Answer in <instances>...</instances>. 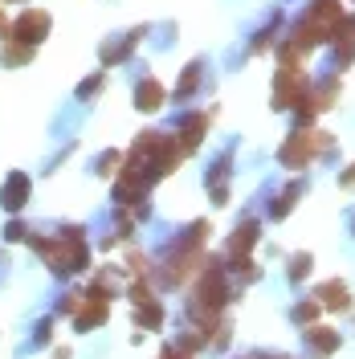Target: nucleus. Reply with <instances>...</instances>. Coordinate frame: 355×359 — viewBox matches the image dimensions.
<instances>
[{"mask_svg":"<svg viewBox=\"0 0 355 359\" xmlns=\"http://www.w3.org/2000/svg\"><path fill=\"white\" fill-rule=\"evenodd\" d=\"M331 147H335L331 135H323V131H294L286 143H282L278 159H282L286 168H307L319 151H331Z\"/></svg>","mask_w":355,"mask_h":359,"instance_id":"20e7f679","label":"nucleus"},{"mask_svg":"<svg viewBox=\"0 0 355 359\" xmlns=\"http://www.w3.org/2000/svg\"><path fill=\"white\" fill-rule=\"evenodd\" d=\"M119 163H123V156H119V151H107V156L98 159V176H114Z\"/></svg>","mask_w":355,"mask_h":359,"instance_id":"412c9836","label":"nucleus"},{"mask_svg":"<svg viewBox=\"0 0 355 359\" xmlns=\"http://www.w3.org/2000/svg\"><path fill=\"white\" fill-rule=\"evenodd\" d=\"M25 241L41 253L45 266L53 269L58 278H69V273L86 269V262H90V249H86V241H82V229H78V224L62 229L58 237H33V233H29Z\"/></svg>","mask_w":355,"mask_h":359,"instance_id":"f03ea898","label":"nucleus"},{"mask_svg":"<svg viewBox=\"0 0 355 359\" xmlns=\"http://www.w3.org/2000/svg\"><path fill=\"white\" fill-rule=\"evenodd\" d=\"M204 131H208V118L204 114H192V118H184V127H180V151L188 156V151H196L200 147V139H204Z\"/></svg>","mask_w":355,"mask_h":359,"instance_id":"9b49d317","label":"nucleus"},{"mask_svg":"<svg viewBox=\"0 0 355 359\" xmlns=\"http://www.w3.org/2000/svg\"><path fill=\"white\" fill-rule=\"evenodd\" d=\"M180 143L172 139V135L163 131H143L139 139H135L131 156H127V176H135L139 184H156V180L172 176L180 163Z\"/></svg>","mask_w":355,"mask_h":359,"instance_id":"f257e3e1","label":"nucleus"},{"mask_svg":"<svg viewBox=\"0 0 355 359\" xmlns=\"http://www.w3.org/2000/svg\"><path fill=\"white\" fill-rule=\"evenodd\" d=\"M294 196H298V188H286V192L278 196V204L269 208V217H274V221H282V217L290 212V204H294Z\"/></svg>","mask_w":355,"mask_h":359,"instance_id":"a211bd4d","label":"nucleus"},{"mask_svg":"<svg viewBox=\"0 0 355 359\" xmlns=\"http://www.w3.org/2000/svg\"><path fill=\"white\" fill-rule=\"evenodd\" d=\"M78 302H82V294H66L58 311H62V314H74V311H78Z\"/></svg>","mask_w":355,"mask_h":359,"instance_id":"393cba45","label":"nucleus"},{"mask_svg":"<svg viewBox=\"0 0 355 359\" xmlns=\"http://www.w3.org/2000/svg\"><path fill=\"white\" fill-rule=\"evenodd\" d=\"M163 359H184V355H176V351H163Z\"/></svg>","mask_w":355,"mask_h":359,"instance_id":"cd10ccee","label":"nucleus"},{"mask_svg":"<svg viewBox=\"0 0 355 359\" xmlns=\"http://www.w3.org/2000/svg\"><path fill=\"white\" fill-rule=\"evenodd\" d=\"M225 298H229V290H225V269L217 266V262H208L204 273H200L196 298H192V314H196L200 323H213L217 311L225 306Z\"/></svg>","mask_w":355,"mask_h":359,"instance_id":"7ed1b4c3","label":"nucleus"},{"mask_svg":"<svg viewBox=\"0 0 355 359\" xmlns=\"http://www.w3.org/2000/svg\"><path fill=\"white\" fill-rule=\"evenodd\" d=\"M323 311L319 302H302V306H294V323H314V314Z\"/></svg>","mask_w":355,"mask_h":359,"instance_id":"4be33fe9","label":"nucleus"},{"mask_svg":"<svg viewBox=\"0 0 355 359\" xmlns=\"http://www.w3.org/2000/svg\"><path fill=\"white\" fill-rule=\"evenodd\" d=\"M163 98H168V94H163V86H159L156 78H143V82H139V86H135V107H139V111H159V107H163Z\"/></svg>","mask_w":355,"mask_h":359,"instance_id":"9d476101","label":"nucleus"},{"mask_svg":"<svg viewBox=\"0 0 355 359\" xmlns=\"http://www.w3.org/2000/svg\"><path fill=\"white\" fill-rule=\"evenodd\" d=\"M107 298H98V294H82V302H78V311H74V323H78V331H94L98 323H107Z\"/></svg>","mask_w":355,"mask_h":359,"instance_id":"6e6552de","label":"nucleus"},{"mask_svg":"<svg viewBox=\"0 0 355 359\" xmlns=\"http://www.w3.org/2000/svg\"><path fill=\"white\" fill-rule=\"evenodd\" d=\"M257 245V221H245L237 233H233V241H229V262L241 269L245 278H253V269H249V249Z\"/></svg>","mask_w":355,"mask_h":359,"instance_id":"0eeeda50","label":"nucleus"},{"mask_svg":"<svg viewBox=\"0 0 355 359\" xmlns=\"http://www.w3.org/2000/svg\"><path fill=\"white\" fill-rule=\"evenodd\" d=\"M29 62H33V45H21V41H13V37L0 41V66L17 69V66H29Z\"/></svg>","mask_w":355,"mask_h":359,"instance_id":"ddd939ff","label":"nucleus"},{"mask_svg":"<svg viewBox=\"0 0 355 359\" xmlns=\"http://www.w3.org/2000/svg\"><path fill=\"white\" fill-rule=\"evenodd\" d=\"M29 192H33V184L25 172H13V176L4 180V188H0V204H4V212H21L25 201H29Z\"/></svg>","mask_w":355,"mask_h":359,"instance_id":"1a4fd4ad","label":"nucleus"},{"mask_svg":"<svg viewBox=\"0 0 355 359\" xmlns=\"http://www.w3.org/2000/svg\"><path fill=\"white\" fill-rule=\"evenodd\" d=\"M311 273V253H298L294 262H290V282H302Z\"/></svg>","mask_w":355,"mask_h":359,"instance_id":"aec40b11","label":"nucleus"},{"mask_svg":"<svg viewBox=\"0 0 355 359\" xmlns=\"http://www.w3.org/2000/svg\"><path fill=\"white\" fill-rule=\"evenodd\" d=\"M339 184H343V188H355V163H351V172H343V176H339Z\"/></svg>","mask_w":355,"mask_h":359,"instance_id":"a878e982","label":"nucleus"},{"mask_svg":"<svg viewBox=\"0 0 355 359\" xmlns=\"http://www.w3.org/2000/svg\"><path fill=\"white\" fill-rule=\"evenodd\" d=\"M49 25H53V21H49V13H45V8H25L17 21H8V37L37 49V45L49 37Z\"/></svg>","mask_w":355,"mask_h":359,"instance_id":"39448f33","label":"nucleus"},{"mask_svg":"<svg viewBox=\"0 0 355 359\" xmlns=\"http://www.w3.org/2000/svg\"><path fill=\"white\" fill-rule=\"evenodd\" d=\"M314 302H319V306H331V311H347V306H351V294H347L343 282H323V286L314 290Z\"/></svg>","mask_w":355,"mask_h":359,"instance_id":"f8f14e48","label":"nucleus"},{"mask_svg":"<svg viewBox=\"0 0 355 359\" xmlns=\"http://www.w3.org/2000/svg\"><path fill=\"white\" fill-rule=\"evenodd\" d=\"M25 237H29V229H25L21 221H13L8 229H4V241H25Z\"/></svg>","mask_w":355,"mask_h":359,"instance_id":"5701e85b","label":"nucleus"},{"mask_svg":"<svg viewBox=\"0 0 355 359\" xmlns=\"http://www.w3.org/2000/svg\"><path fill=\"white\" fill-rule=\"evenodd\" d=\"M53 359H69V351H66V347H58V351H53Z\"/></svg>","mask_w":355,"mask_h":359,"instance_id":"bb28decb","label":"nucleus"},{"mask_svg":"<svg viewBox=\"0 0 355 359\" xmlns=\"http://www.w3.org/2000/svg\"><path fill=\"white\" fill-rule=\"evenodd\" d=\"M49 331H53V323H49V318H41V323H37V335H33V343H37V347H45V343H49Z\"/></svg>","mask_w":355,"mask_h":359,"instance_id":"b1692460","label":"nucleus"},{"mask_svg":"<svg viewBox=\"0 0 355 359\" xmlns=\"http://www.w3.org/2000/svg\"><path fill=\"white\" fill-rule=\"evenodd\" d=\"M135 311H139V327H147V331H156L159 323H163V306H159L156 298H143V302H135Z\"/></svg>","mask_w":355,"mask_h":359,"instance_id":"2eb2a0df","label":"nucleus"},{"mask_svg":"<svg viewBox=\"0 0 355 359\" xmlns=\"http://www.w3.org/2000/svg\"><path fill=\"white\" fill-rule=\"evenodd\" d=\"M139 37H143V29L127 33V41H123V45H111V49L102 53V62H123V57H127V49H131V45H139Z\"/></svg>","mask_w":355,"mask_h":359,"instance_id":"dca6fc26","label":"nucleus"},{"mask_svg":"<svg viewBox=\"0 0 355 359\" xmlns=\"http://www.w3.org/2000/svg\"><path fill=\"white\" fill-rule=\"evenodd\" d=\"M307 347H311L314 355H331V351H339V335L327 331V327H311L307 331Z\"/></svg>","mask_w":355,"mask_h":359,"instance_id":"4468645a","label":"nucleus"},{"mask_svg":"<svg viewBox=\"0 0 355 359\" xmlns=\"http://www.w3.org/2000/svg\"><path fill=\"white\" fill-rule=\"evenodd\" d=\"M196 82H200V62H192V66L184 69V78H180V86H176V98H188V94L196 90Z\"/></svg>","mask_w":355,"mask_h":359,"instance_id":"f3484780","label":"nucleus"},{"mask_svg":"<svg viewBox=\"0 0 355 359\" xmlns=\"http://www.w3.org/2000/svg\"><path fill=\"white\" fill-rule=\"evenodd\" d=\"M107 86V74H102V69H98V74H94V78H86V82H82V86H78V98H82V102H86L90 94H98V90Z\"/></svg>","mask_w":355,"mask_h":359,"instance_id":"6ab92c4d","label":"nucleus"},{"mask_svg":"<svg viewBox=\"0 0 355 359\" xmlns=\"http://www.w3.org/2000/svg\"><path fill=\"white\" fill-rule=\"evenodd\" d=\"M269 359H286V355H269Z\"/></svg>","mask_w":355,"mask_h":359,"instance_id":"c85d7f7f","label":"nucleus"},{"mask_svg":"<svg viewBox=\"0 0 355 359\" xmlns=\"http://www.w3.org/2000/svg\"><path fill=\"white\" fill-rule=\"evenodd\" d=\"M302 86H307V69L302 66H282L278 69V82H274V107L286 111L302 98Z\"/></svg>","mask_w":355,"mask_h":359,"instance_id":"423d86ee","label":"nucleus"}]
</instances>
